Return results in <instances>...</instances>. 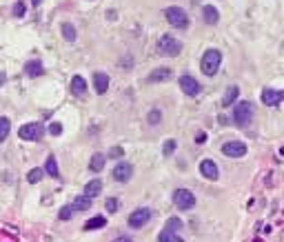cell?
Returning a JSON list of instances; mask_svg holds the SVG:
<instances>
[{
	"mask_svg": "<svg viewBox=\"0 0 284 242\" xmlns=\"http://www.w3.org/2000/svg\"><path fill=\"white\" fill-rule=\"evenodd\" d=\"M200 173H202L207 180H217L220 171H217V165L211 160V158H204V160L200 162Z\"/></svg>",
	"mask_w": 284,
	"mask_h": 242,
	"instance_id": "8fae6325",
	"label": "cell"
},
{
	"mask_svg": "<svg viewBox=\"0 0 284 242\" xmlns=\"http://www.w3.org/2000/svg\"><path fill=\"white\" fill-rule=\"evenodd\" d=\"M173 205L180 211H189V209H193V205H195V196L189 189H176V191H173Z\"/></svg>",
	"mask_w": 284,
	"mask_h": 242,
	"instance_id": "8992f818",
	"label": "cell"
},
{
	"mask_svg": "<svg viewBox=\"0 0 284 242\" xmlns=\"http://www.w3.org/2000/svg\"><path fill=\"white\" fill-rule=\"evenodd\" d=\"M31 2H34V5H36V7H38V5H40V2H42V0H31Z\"/></svg>",
	"mask_w": 284,
	"mask_h": 242,
	"instance_id": "f35d334b",
	"label": "cell"
},
{
	"mask_svg": "<svg viewBox=\"0 0 284 242\" xmlns=\"http://www.w3.org/2000/svg\"><path fill=\"white\" fill-rule=\"evenodd\" d=\"M176 147H178L176 140H167V142H164V147H162V153H164V156H171V153L176 151Z\"/></svg>",
	"mask_w": 284,
	"mask_h": 242,
	"instance_id": "1f68e13d",
	"label": "cell"
},
{
	"mask_svg": "<svg viewBox=\"0 0 284 242\" xmlns=\"http://www.w3.org/2000/svg\"><path fill=\"white\" fill-rule=\"evenodd\" d=\"M91 198H87V196H84V193H82V196H78V198H75V200H73V205H71V207H73V211H87L89 209V207H91Z\"/></svg>",
	"mask_w": 284,
	"mask_h": 242,
	"instance_id": "603a6c76",
	"label": "cell"
},
{
	"mask_svg": "<svg viewBox=\"0 0 284 242\" xmlns=\"http://www.w3.org/2000/svg\"><path fill=\"white\" fill-rule=\"evenodd\" d=\"M73 213H75V211H73V207H71V205H67V207H62V209H60V213H58V218H60V220H71V218H73Z\"/></svg>",
	"mask_w": 284,
	"mask_h": 242,
	"instance_id": "f1b7e54d",
	"label": "cell"
},
{
	"mask_svg": "<svg viewBox=\"0 0 284 242\" xmlns=\"http://www.w3.org/2000/svg\"><path fill=\"white\" fill-rule=\"evenodd\" d=\"M158 242H184V240H182L176 231H171V229H162V231L158 233Z\"/></svg>",
	"mask_w": 284,
	"mask_h": 242,
	"instance_id": "44dd1931",
	"label": "cell"
},
{
	"mask_svg": "<svg viewBox=\"0 0 284 242\" xmlns=\"http://www.w3.org/2000/svg\"><path fill=\"white\" fill-rule=\"evenodd\" d=\"M49 134H51V136H60L62 134V125H60V122H51V125H49Z\"/></svg>",
	"mask_w": 284,
	"mask_h": 242,
	"instance_id": "d6a6232c",
	"label": "cell"
},
{
	"mask_svg": "<svg viewBox=\"0 0 284 242\" xmlns=\"http://www.w3.org/2000/svg\"><path fill=\"white\" fill-rule=\"evenodd\" d=\"M282 100H284V91H275V89L262 91V103H264L266 107H275V104H280Z\"/></svg>",
	"mask_w": 284,
	"mask_h": 242,
	"instance_id": "7c38bea8",
	"label": "cell"
},
{
	"mask_svg": "<svg viewBox=\"0 0 284 242\" xmlns=\"http://www.w3.org/2000/svg\"><path fill=\"white\" fill-rule=\"evenodd\" d=\"M105 224H106L105 215H96V218H91L87 224H84V231H91V229H102Z\"/></svg>",
	"mask_w": 284,
	"mask_h": 242,
	"instance_id": "cb8c5ba5",
	"label": "cell"
},
{
	"mask_svg": "<svg viewBox=\"0 0 284 242\" xmlns=\"http://www.w3.org/2000/svg\"><path fill=\"white\" fill-rule=\"evenodd\" d=\"M105 207H106V211H109V213H115V211L120 209V200H118V198H106Z\"/></svg>",
	"mask_w": 284,
	"mask_h": 242,
	"instance_id": "83f0119b",
	"label": "cell"
},
{
	"mask_svg": "<svg viewBox=\"0 0 284 242\" xmlns=\"http://www.w3.org/2000/svg\"><path fill=\"white\" fill-rule=\"evenodd\" d=\"M238 96H240V89L238 87H229V89L224 91V98H222V107H231V104L238 100Z\"/></svg>",
	"mask_w": 284,
	"mask_h": 242,
	"instance_id": "d6986e66",
	"label": "cell"
},
{
	"mask_svg": "<svg viewBox=\"0 0 284 242\" xmlns=\"http://www.w3.org/2000/svg\"><path fill=\"white\" fill-rule=\"evenodd\" d=\"M84 91H87V80H84L82 76H73V78H71V94L82 96Z\"/></svg>",
	"mask_w": 284,
	"mask_h": 242,
	"instance_id": "9a60e30c",
	"label": "cell"
},
{
	"mask_svg": "<svg viewBox=\"0 0 284 242\" xmlns=\"http://www.w3.org/2000/svg\"><path fill=\"white\" fill-rule=\"evenodd\" d=\"M13 14H16V16H25V2H16V5H13Z\"/></svg>",
	"mask_w": 284,
	"mask_h": 242,
	"instance_id": "e575fe53",
	"label": "cell"
},
{
	"mask_svg": "<svg viewBox=\"0 0 284 242\" xmlns=\"http://www.w3.org/2000/svg\"><path fill=\"white\" fill-rule=\"evenodd\" d=\"M100 191H102V182L100 180H91V182H87V187H84V196L87 198H96V196H100Z\"/></svg>",
	"mask_w": 284,
	"mask_h": 242,
	"instance_id": "ffe728a7",
	"label": "cell"
},
{
	"mask_svg": "<svg viewBox=\"0 0 284 242\" xmlns=\"http://www.w3.org/2000/svg\"><path fill=\"white\" fill-rule=\"evenodd\" d=\"M44 171H47L49 175H53V178H58L60 175V171H58V160H56V156H47V162H44Z\"/></svg>",
	"mask_w": 284,
	"mask_h": 242,
	"instance_id": "7402d4cb",
	"label": "cell"
},
{
	"mask_svg": "<svg viewBox=\"0 0 284 242\" xmlns=\"http://www.w3.org/2000/svg\"><path fill=\"white\" fill-rule=\"evenodd\" d=\"M42 175H44V171L36 167V169H31L29 173H27V182H29V184H36V182H40V180H42Z\"/></svg>",
	"mask_w": 284,
	"mask_h": 242,
	"instance_id": "484cf974",
	"label": "cell"
},
{
	"mask_svg": "<svg viewBox=\"0 0 284 242\" xmlns=\"http://www.w3.org/2000/svg\"><path fill=\"white\" fill-rule=\"evenodd\" d=\"M122 153H124V151H122V147H113L109 153H106V158H120Z\"/></svg>",
	"mask_w": 284,
	"mask_h": 242,
	"instance_id": "836d02e7",
	"label": "cell"
},
{
	"mask_svg": "<svg viewBox=\"0 0 284 242\" xmlns=\"http://www.w3.org/2000/svg\"><path fill=\"white\" fill-rule=\"evenodd\" d=\"M164 16H167L169 25H173V27H178V29L189 27V16H186V11L180 9V7H167Z\"/></svg>",
	"mask_w": 284,
	"mask_h": 242,
	"instance_id": "277c9868",
	"label": "cell"
},
{
	"mask_svg": "<svg viewBox=\"0 0 284 242\" xmlns=\"http://www.w3.org/2000/svg\"><path fill=\"white\" fill-rule=\"evenodd\" d=\"M180 87H182V91H184L186 96H191V98H195V96L202 91L200 82L195 80L193 76H182V78H180Z\"/></svg>",
	"mask_w": 284,
	"mask_h": 242,
	"instance_id": "30bf717a",
	"label": "cell"
},
{
	"mask_svg": "<svg viewBox=\"0 0 284 242\" xmlns=\"http://www.w3.org/2000/svg\"><path fill=\"white\" fill-rule=\"evenodd\" d=\"M171 78V69L169 67H160V69H153L149 73V82H164Z\"/></svg>",
	"mask_w": 284,
	"mask_h": 242,
	"instance_id": "5bb4252c",
	"label": "cell"
},
{
	"mask_svg": "<svg viewBox=\"0 0 284 242\" xmlns=\"http://www.w3.org/2000/svg\"><path fill=\"white\" fill-rule=\"evenodd\" d=\"M253 113H255V109H253L251 103H247V100H244V103H238L233 109V122L240 127H247L248 122L253 120Z\"/></svg>",
	"mask_w": 284,
	"mask_h": 242,
	"instance_id": "7a4b0ae2",
	"label": "cell"
},
{
	"mask_svg": "<svg viewBox=\"0 0 284 242\" xmlns=\"http://www.w3.org/2000/svg\"><path fill=\"white\" fill-rule=\"evenodd\" d=\"M247 144L240 142V140H231V142H224L222 144V153H224L226 158H242L247 156Z\"/></svg>",
	"mask_w": 284,
	"mask_h": 242,
	"instance_id": "ba28073f",
	"label": "cell"
},
{
	"mask_svg": "<svg viewBox=\"0 0 284 242\" xmlns=\"http://www.w3.org/2000/svg\"><path fill=\"white\" fill-rule=\"evenodd\" d=\"M158 51L162 56H178L182 51V45L176 40L173 36H169V34H164V36H160V40H158Z\"/></svg>",
	"mask_w": 284,
	"mask_h": 242,
	"instance_id": "5b68a950",
	"label": "cell"
},
{
	"mask_svg": "<svg viewBox=\"0 0 284 242\" xmlns=\"http://www.w3.org/2000/svg\"><path fill=\"white\" fill-rule=\"evenodd\" d=\"M133 175V165L131 162H118L113 167V180L115 182H129Z\"/></svg>",
	"mask_w": 284,
	"mask_h": 242,
	"instance_id": "9c48e42d",
	"label": "cell"
},
{
	"mask_svg": "<svg viewBox=\"0 0 284 242\" xmlns=\"http://www.w3.org/2000/svg\"><path fill=\"white\" fill-rule=\"evenodd\" d=\"M62 36H65V40L67 42H73L75 40V29H73V25H69V23H62Z\"/></svg>",
	"mask_w": 284,
	"mask_h": 242,
	"instance_id": "d4e9b609",
	"label": "cell"
},
{
	"mask_svg": "<svg viewBox=\"0 0 284 242\" xmlns=\"http://www.w3.org/2000/svg\"><path fill=\"white\" fill-rule=\"evenodd\" d=\"M9 131H11V122H9V118H0V142L9 136Z\"/></svg>",
	"mask_w": 284,
	"mask_h": 242,
	"instance_id": "4316f807",
	"label": "cell"
},
{
	"mask_svg": "<svg viewBox=\"0 0 284 242\" xmlns=\"http://www.w3.org/2000/svg\"><path fill=\"white\" fill-rule=\"evenodd\" d=\"M111 242H133V238H129V236H118L115 240H111Z\"/></svg>",
	"mask_w": 284,
	"mask_h": 242,
	"instance_id": "d590c367",
	"label": "cell"
},
{
	"mask_svg": "<svg viewBox=\"0 0 284 242\" xmlns=\"http://www.w3.org/2000/svg\"><path fill=\"white\" fill-rule=\"evenodd\" d=\"M146 120H149V125H158V122L162 120V113H160L158 109H151V111H149V118H146Z\"/></svg>",
	"mask_w": 284,
	"mask_h": 242,
	"instance_id": "4dcf8cb0",
	"label": "cell"
},
{
	"mask_svg": "<svg viewBox=\"0 0 284 242\" xmlns=\"http://www.w3.org/2000/svg\"><path fill=\"white\" fill-rule=\"evenodd\" d=\"M164 229H171V231H176V229H178V231H180V229H182V220L180 218H169L167 220V227H164Z\"/></svg>",
	"mask_w": 284,
	"mask_h": 242,
	"instance_id": "f546056e",
	"label": "cell"
},
{
	"mask_svg": "<svg viewBox=\"0 0 284 242\" xmlns=\"http://www.w3.org/2000/svg\"><path fill=\"white\" fill-rule=\"evenodd\" d=\"M105 162H106V158L102 156V153H93L91 160H89V171H93V173L102 171L105 169Z\"/></svg>",
	"mask_w": 284,
	"mask_h": 242,
	"instance_id": "e0dca14e",
	"label": "cell"
},
{
	"mask_svg": "<svg viewBox=\"0 0 284 242\" xmlns=\"http://www.w3.org/2000/svg\"><path fill=\"white\" fill-rule=\"evenodd\" d=\"M149 220H151V209H146V207H138V209L131 211L127 224L131 229H142L146 222H149Z\"/></svg>",
	"mask_w": 284,
	"mask_h": 242,
	"instance_id": "52a82bcc",
	"label": "cell"
},
{
	"mask_svg": "<svg viewBox=\"0 0 284 242\" xmlns=\"http://www.w3.org/2000/svg\"><path fill=\"white\" fill-rule=\"evenodd\" d=\"M93 87H96L98 94H106V89H109V76L102 71H96L93 73Z\"/></svg>",
	"mask_w": 284,
	"mask_h": 242,
	"instance_id": "4fadbf2b",
	"label": "cell"
},
{
	"mask_svg": "<svg viewBox=\"0 0 284 242\" xmlns=\"http://www.w3.org/2000/svg\"><path fill=\"white\" fill-rule=\"evenodd\" d=\"M4 80H7V73H4V71H0V85H2Z\"/></svg>",
	"mask_w": 284,
	"mask_h": 242,
	"instance_id": "74e56055",
	"label": "cell"
},
{
	"mask_svg": "<svg viewBox=\"0 0 284 242\" xmlns=\"http://www.w3.org/2000/svg\"><path fill=\"white\" fill-rule=\"evenodd\" d=\"M222 65V54L217 49H207L202 56V63H200V67H202V73L204 76H215L217 69H220Z\"/></svg>",
	"mask_w": 284,
	"mask_h": 242,
	"instance_id": "6da1fadb",
	"label": "cell"
},
{
	"mask_svg": "<svg viewBox=\"0 0 284 242\" xmlns=\"http://www.w3.org/2000/svg\"><path fill=\"white\" fill-rule=\"evenodd\" d=\"M204 140H207V134H202V131H200V134L195 136V142H198V144H202Z\"/></svg>",
	"mask_w": 284,
	"mask_h": 242,
	"instance_id": "8d00e7d4",
	"label": "cell"
},
{
	"mask_svg": "<svg viewBox=\"0 0 284 242\" xmlns=\"http://www.w3.org/2000/svg\"><path fill=\"white\" fill-rule=\"evenodd\" d=\"M25 71H27V76L36 78V76H42L44 67H42V63H40V60H31V63L25 65Z\"/></svg>",
	"mask_w": 284,
	"mask_h": 242,
	"instance_id": "2e32d148",
	"label": "cell"
},
{
	"mask_svg": "<svg viewBox=\"0 0 284 242\" xmlns=\"http://www.w3.org/2000/svg\"><path fill=\"white\" fill-rule=\"evenodd\" d=\"M18 136H20L22 140H27V142H38L44 136V127L40 125V122H27V125H22L20 129H18Z\"/></svg>",
	"mask_w": 284,
	"mask_h": 242,
	"instance_id": "3957f363",
	"label": "cell"
},
{
	"mask_svg": "<svg viewBox=\"0 0 284 242\" xmlns=\"http://www.w3.org/2000/svg\"><path fill=\"white\" fill-rule=\"evenodd\" d=\"M202 14H204V23H207V25H215L217 20H220V11H217L213 5H207V7H204Z\"/></svg>",
	"mask_w": 284,
	"mask_h": 242,
	"instance_id": "ac0fdd59",
	"label": "cell"
}]
</instances>
